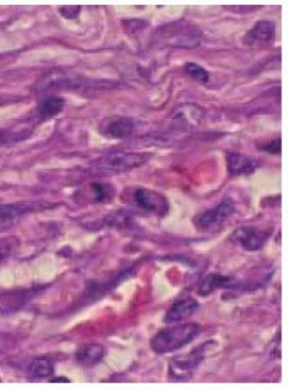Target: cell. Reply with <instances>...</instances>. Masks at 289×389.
Returning a JSON list of instances; mask_svg holds the SVG:
<instances>
[{
  "instance_id": "9a60e30c",
  "label": "cell",
  "mask_w": 289,
  "mask_h": 389,
  "mask_svg": "<svg viewBox=\"0 0 289 389\" xmlns=\"http://www.w3.org/2000/svg\"><path fill=\"white\" fill-rule=\"evenodd\" d=\"M64 106L65 101L59 96H48L39 102L37 113L42 120H48L62 113Z\"/></svg>"
},
{
  "instance_id": "ffe728a7",
  "label": "cell",
  "mask_w": 289,
  "mask_h": 389,
  "mask_svg": "<svg viewBox=\"0 0 289 389\" xmlns=\"http://www.w3.org/2000/svg\"><path fill=\"white\" fill-rule=\"evenodd\" d=\"M259 148H261V151H266V153H270V154H280L281 153V139L280 137L274 139L272 142L263 144Z\"/></svg>"
},
{
  "instance_id": "7c38bea8",
  "label": "cell",
  "mask_w": 289,
  "mask_h": 389,
  "mask_svg": "<svg viewBox=\"0 0 289 389\" xmlns=\"http://www.w3.org/2000/svg\"><path fill=\"white\" fill-rule=\"evenodd\" d=\"M256 163L242 154L230 153L227 155V170L232 175H251L256 170Z\"/></svg>"
},
{
  "instance_id": "ac0fdd59",
  "label": "cell",
  "mask_w": 289,
  "mask_h": 389,
  "mask_svg": "<svg viewBox=\"0 0 289 389\" xmlns=\"http://www.w3.org/2000/svg\"><path fill=\"white\" fill-rule=\"evenodd\" d=\"M184 70L187 75H190L192 79L198 81L199 84H206L209 80V74L204 67L196 63H187L184 65Z\"/></svg>"
},
{
  "instance_id": "6da1fadb",
  "label": "cell",
  "mask_w": 289,
  "mask_h": 389,
  "mask_svg": "<svg viewBox=\"0 0 289 389\" xmlns=\"http://www.w3.org/2000/svg\"><path fill=\"white\" fill-rule=\"evenodd\" d=\"M198 323H183L160 330L151 340V348L158 354L180 350L192 342L201 333Z\"/></svg>"
},
{
  "instance_id": "8992f818",
  "label": "cell",
  "mask_w": 289,
  "mask_h": 389,
  "mask_svg": "<svg viewBox=\"0 0 289 389\" xmlns=\"http://www.w3.org/2000/svg\"><path fill=\"white\" fill-rule=\"evenodd\" d=\"M235 211V205L230 199H225L221 201L216 207L208 209V211L198 215L194 218V223L198 230H209L215 228L226 221Z\"/></svg>"
},
{
  "instance_id": "cb8c5ba5",
  "label": "cell",
  "mask_w": 289,
  "mask_h": 389,
  "mask_svg": "<svg viewBox=\"0 0 289 389\" xmlns=\"http://www.w3.org/2000/svg\"><path fill=\"white\" fill-rule=\"evenodd\" d=\"M3 381V380H1V379H0V382Z\"/></svg>"
},
{
  "instance_id": "2e32d148",
  "label": "cell",
  "mask_w": 289,
  "mask_h": 389,
  "mask_svg": "<svg viewBox=\"0 0 289 389\" xmlns=\"http://www.w3.org/2000/svg\"><path fill=\"white\" fill-rule=\"evenodd\" d=\"M91 186V191L93 193V200L96 204H104L108 201L113 200L115 197V189L113 185L104 184V182H94Z\"/></svg>"
},
{
  "instance_id": "30bf717a",
  "label": "cell",
  "mask_w": 289,
  "mask_h": 389,
  "mask_svg": "<svg viewBox=\"0 0 289 389\" xmlns=\"http://www.w3.org/2000/svg\"><path fill=\"white\" fill-rule=\"evenodd\" d=\"M199 309V303L194 298H184L174 303L165 316V323H177L190 318Z\"/></svg>"
},
{
  "instance_id": "277c9868",
  "label": "cell",
  "mask_w": 289,
  "mask_h": 389,
  "mask_svg": "<svg viewBox=\"0 0 289 389\" xmlns=\"http://www.w3.org/2000/svg\"><path fill=\"white\" fill-rule=\"evenodd\" d=\"M132 197L134 204L137 205L138 207L151 214L163 218L169 211L168 199L161 193L144 187H138L134 189Z\"/></svg>"
},
{
  "instance_id": "7a4b0ae2",
  "label": "cell",
  "mask_w": 289,
  "mask_h": 389,
  "mask_svg": "<svg viewBox=\"0 0 289 389\" xmlns=\"http://www.w3.org/2000/svg\"><path fill=\"white\" fill-rule=\"evenodd\" d=\"M151 155L144 153H111L99 158L92 165L97 173H118L138 168L149 161Z\"/></svg>"
},
{
  "instance_id": "44dd1931",
  "label": "cell",
  "mask_w": 289,
  "mask_h": 389,
  "mask_svg": "<svg viewBox=\"0 0 289 389\" xmlns=\"http://www.w3.org/2000/svg\"><path fill=\"white\" fill-rule=\"evenodd\" d=\"M80 8H82L80 6H62L59 8V13L64 18L73 20V19L78 18Z\"/></svg>"
},
{
  "instance_id": "4fadbf2b",
  "label": "cell",
  "mask_w": 289,
  "mask_h": 389,
  "mask_svg": "<svg viewBox=\"0 0 289 389\" xmlns=\"http://www.w3.org/2000/svg\"><path fill=\"white\" fill-rule=\"evenodd\" d=\"M39 205L32 202H19V204L0 205V225L13 221L22 215L36 211Z\"/></svg>"
},
{
  "instance_id": "52a82bcc",
  "label": "cell",
  "mask_w": 289,
  "mask_h": 389,
  "mask_svg": "<svg viewBox=\"0 0 289 389\" xmlns=\"http://www.w3.org/2000/svg\"><path fill=\"white\" fill-rule=\"evenodd\" d=\"M275 39L274 22L270 20H261L257 22L244 36L245 46L254 48H264L271 46Z\"/></svg>"
},
{
  "instance_id": "e0dca14e",
  "label": "cell",
  "mask_w": 289,
  "mask_h": 389,
  "mask_svg": "<svg viewBox=\"0 0 289 389\" xmlns=\"http://www.w3.org/2000/svg\"><path fill=\"white\" fill-rule=\"evenodd\" d=\"M29 373L34 378H49V377L53 374V363L49 359H46V358L35 359L29 366Z\"/></svg>"
},
{
  "instance_id": "3957f363",
  "label": "cell",
  "mask_w": 289,
  "mask_h": 389,
  "mask_svg": "<svg viewBox=\"0 0 289 389\" xmlns=\"http://www.w3.org/2000/svg\"><path fill=\"white\" fill-rule=\"evenodd\" d=\"M211 343L212 341L206 342L204 345L198 347L189 354H180V356L171 358L169 366H168L170 378L177 379V380H187V379L191 378L196 370L199 368V365L204 361L205 354Z\"/></svg>"
},
{
  "instance_id": "5bb4252c",
  "label": "cell",
  "mask_w": 289,
  "mask_h": 389,
  "mask_svg": "<svg viewBox=\"0 0 289 389\" xmlns=\"http://www.w3.org/2000/svg\"><path fill=\"white\" fill-rule=\"evenodd\" d=\"M106 356V350L100 344H89L77 354V361L79 364L86 368H91L99 364Z\"/></svg>"
},
{
  "instance_id": "ba28073f",
  "label": "cell",
  "mask_w": 289,
  "mask_h": 389,
  "mask_svg": "<svg viewBox=\"0 0 289 389\" xmlns=\"http://www.w3.org/2000/svg\"><path fill=\"white\" fill-rule=\"evenodd\" d=\"M36 294V289H22V290H13L5 292L0 295V313L15 312L29 302Z\"/></svg>"
},
{
  "instance_id": "9c48e42d",
  "label": "cell",
  "mask_w": 289,
  "mask_h": 389,
  "mask_svg": "<svg viewBox=\"0 0 289 389\" xmlns=\"http://www.w3.org/2000/svg\"><path fill=\"white\" fill-rule=\"evenodd\" d=\"M134 123L127 117H116L104 120L101 127V133L111 139H125L133 133Z\"/></svg>"
},
{
  "instance_id": "7402d4cb",
  "label": "cell",
  "mask_w": 289,
  "mask_h": 389,
  "mask_svg": "<svg viewBox=\"0 0 289 389\" xmlns=\"http://www.w3.org/2000/svg\"><path fill=\"white\" fill-rule=\"evenodd\" d=\"M51 382H71L70 379L64 378V377H56L51 380Z\"/></svg>"
},
{
  "instance_id": "5b68a950",
  "label": "cell",
  "mask_w": 289,
  "mask_h": 389,
  "mask_svg": "<svg viewBox=\"0 0 289 389\" xmlns=\"http://www.w3.org/2000/svg\"><path fill=\"white\" fill-rule=\"evenodd\" d=\"M271 237V231L263 230L258 227H241L230 236L232 242L239 244L241 247L249 252H256L264 247L268 238Z\"/></svg>"
},
{
  "instance_id": "8fae6325",
  "label": "cell",
  "mask_w": 289,
  "mask_h": 389,
  "mask_svg": "<svg viewBox=\"0 0 289 389\" xmlns=\"http://www.w3.org/2000/svg\"><path fill=\"white\" fill-rule=\"evenodd\" d=\"M237 285L239 283L233 277L221 275V274H211L205 277L198 287V295L206 297L220 289H234Z\"/></svg>"
},
{
  "instance_id": "603a6c76",
  "label": "cell",
  "mask_w": 289,
  "mask_h": 389,
  "mask_svg": "<svg viewBox=\"0 0 289 389\" xmlns=\"http://www.w3.org/2000/svg\"><path fill=\"white\" fill-rule=\"evenodd\" d=\"M8 99H4V97H1V96H0V104H3V103H8Z\"/></svg>"
},
{
  "instance_id": "d6986e66",
  "label": "cell",
  "mask_w": 289,
  "mask_h": 389,
  "mask_svg": "<svg viewBox=\"0 0 289 389\" xmlns=\"http://www.w3.org/2000/svg\"><path fill=\"white\" fill-rule=\"evenodd\" d=\"M19 239L15 237H1L0 238V265L15 252L18 247Z\"/></svg>"
}]
</instances>
